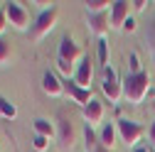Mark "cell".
Here are the masks:
<instances>
[{
	"label": "cell",
	"instance_id": "1",
	"mask_svg": "<svg viewBox=\"0 0 155 152\" xmlns=\"http://www.w3.org/2000/svg\"><path fill=\"white\" fill-rule=\"evenodd\" d=\"M150 93V76L148 71L140 74H126L123 79V101L128 106H140Z\"/></svg>",
	"mask_w": 155,
	"mask_h": 152
},
{
	"label": "cell",
	"instance_id": "2",
	"mask_svg": "<svg viewBox=\"0 0 155 152\" xmlns=\"http://www.w3.org/2000/svg\"><path fill=\"white\" fill-rule=\"evenodd\" d=\"M101 93L104 98H108V103L118 106L123 101V81L118 79V71H116L111 64L101 71Z\"/></svg>",
	"mask_w": 155,
	"mask_h": 152
},
{
	"label": "cell",
	"instance_id": "3",
	"mask_svg": "<svg viewBox=\"0 0 155 152\" xmlns=\"http://www.w3.org/2000/svg\"><path fill=\"white\" fill-rule=\"evenodd\" d=\"M116 130H118V140L126 147H133V150L138 147V142L145 135V128L140 123L130 120V118H118V120H116Z\"/></svg>",
	"mask_w": 155,
	"mask_h": 152
},
{
	"label": "cell",
	"instance_id": "4",
	"mask_svg": "<svg viewBox=\"0 0 155 152\" xmlns=\"http://www.w3.org/2000/svg\"><path fill=\"white\" fill-rule=\"evenodd\" d=\"M57 142H59V150L62 152H71L74 150V142H76V130L71 125V120L59 113L57 116Z\"/></svg>",
	"mask_w": 155,
	"mask_h": 152
},
{
	"label": "cell",
	"instance_id": "5",
	"mask_svg": "<svg viewBox=\"0 0 155 152\" xmlns=\"http://www.w3.org/2000/svg\"><path fill=\"white\" fill-rule=\"evenodd\" d=\"M57 59L76 69V66H79V62L84 59V56H81V47L76 44L69 34H64L62 40H59V54H57Z\"/></svg>",
	"mask_w": 155,
	"mask_h": 152
},
{
	"label": "cell",
	"instance_id": "6",
	"mask_svg": "<svg viewBox=\"0 0 155 152\" xmlns=\"http://www.w3.org/2000/svg\"><path fill=\"white\" fill-rule=\"evenodd\" d=\"M54 22H57V8H49V10H42L37 15V20L32 25V40L40 42L54 30Z\"/></svg>",
	"mask_w": 155,
	"mask_h": 152
},
{
	"label": "cell",
	"instance_id": "7",
	"mask_svg": "<svg viewBox=\"0 0 155 152\" xmlns=\"http://www.w3.org/2000/svg\"><path fill=\"white\" fill-rule=\"evenodd\" d=\"M81 116H84L86 125H91V128H101V125H104V118H106V106H104V101L91 98V101L81 108Z\"/></svg>",
	"mask_w": 155,
	"mask_h": 152
},
{
	"label": "cell",
	"instance_id": "8",
	"mask_svg": "<svg viewBox=\"0 0 155 152\" xmlns=\"http://www.w3.org/2000/svg\"><path fill=\"white\" fill-rule=\"evenodd\" d=\"M5 15H8V22L15 30H20V32H25L27 27H32L30 25V12L20 3H5Z\"/></svg>",
	"mask_w": 155,
	"mask_h": 152
},
{
	"label": "cell",
	"instance_id": "9",
	"mask_svg": "<svg viewBox=\"0 0 155 152\" xmlns=\"http://www.w3.org/2000/svg\"><path fill=\"white\" fill-rule=\"evenodd\" d=\"M62 86H64V93H67V96H69L74 103H79L81 108L94 98V96H91V88H81L74 79H62Z\"/></svg>",
	"mask_w": 155,
	"mask_h": 152
},
{
	"label": "cell",
	"instance_id": "10",
	"mask_svg": "<svg viewBox=\"0 0 155 152\" xmlns=\"http://www.w3.org/2000/svg\"><path fill=\"white\" fill-rule=\"evenodd\" d=\"M128 17H130V3H126V0H116V3H111L108 20H111V27L113 30H123V25H126Z\"/></svg>",
	"mask_w": 155,
	"mask_h": 152
},
{
	"label": "cell",
	"instance_id": "11",
	"mask_svg": "<svg viewBox=\"0 0 155 152\" xmlns=\"http://www.w3.org/2000/svg\"><path fill=\"white\" fill-rule=\"evenodd\" d=\"M86 25L89 32L96 37V40H104L111 30V20H108V12H99V15H86Z\"/></svg>",
	"mask_w": 155,
	"mask_h": 152
},
{
	"label": "cell",
	"instance_id": "12",
	"mask_svg": "<svg viewBox=\"0 0 155 152\" xmlns=\"http://www.w3.org/2000/svg\"><path fill=\"white\" fill-rule=\"evenodd\" d=\"M74 81L81 88H91V84H94V62L89 59V56H84V59L79 62V66H76V71H74Z\"/></svg>",
	"mask_w": 155,
	"mask_h": 152
},
{
	"label": "cell",
	"instance_id": "13",
	"mask_svg": "<svg viewBox=\"0 0 155 152\" xmlns=\"http://www.w3.org/2000/svg\"><path fill=\"white\" fill-rule=\"evenodd\" d=\"M42 91L47 93L49 98H59V96H64L62 79H59L54 71H45V74H42Z\"/></svg>",
	"mask_w": 155,
	"mask_h": 152
},
{
	"label": "cell",
	"instance_id": "14",
	"mask_svg": "<svg viewBox=\"0 0 155 152\" xmlns=\"http://www.w3.org/2000/svg\"><path fill=\"white\" fill-rule=\"evenodd\" d=\"M116 140H118V130H116V123H104L101 130H99V142H101V147L113 150V147H116Z\"/></svg>",
	"mask_w": 155,
	"mask_h": 152
},
{
	"label": "cell",
	"instance_id": "15",
	"mask_svg": "<svg viewBox=\"0 0 155 152\" xmlns=\"http://www.w3.org/2000/svg\"><path fill=\"white\" fill-rule=\"evenodd\" d=\"M32 128H35V135H42V138H47V140L57 138V123H52V120H47V118H35Z\"/></svg>",
	"mask_w": 155,
	"mask_h": 152
},
{
	"label": "cell",
	"instance_id": "16",
	"mask_svg": "<svg viewBox=\"0 0 155 152\" xmlns=\"http://www.w3.org/2000/svg\"><path fill=\"white\" fill-rule=\"evenodd\" d=\"M96 56H99V64L106 69L111 64V49H108V40H96Z\"/></svg>",
	"mask_w": 155,
	"mask_h": 152
},
{
	"label": "cell",
	"instance_id": "17",
	"mask_svg": "<svg viewBox=\"0 0 155 152\" xmlns=\"http://www.w3.org/2000/svg\"><path fill=\"white\" fill-rule=\"evenodd\" d=\"M145 47H148V54H150V59L155 62V17L148 22L145 27Z\"/></svg>",
	"mask_w": 155,
	"mask_h": 152
},
{
	"label": "cell",
	"instance_id": "18",
	"mask_svg": "<svg viewBox=\"0 0 155 152\" xmlns=\"http://www.w3.org/2000/svg\"><path fill=\"white\" fill-rule=\"evenodd\" d=\"M0 118H5V120L17 118V108H15V103H10L5 96H0Z\"/></svg>",
	"mask_w": 155,
	"mask_h": 152
},
{
	"label": "cell",
	"instance_id": "19",
	"mask_svg": "<svg viewBox=\"0 0 155 152\" xmlns=\"http://www.w3.org/2000/svg\"><path fill=\"white\" fill-rule=\"evenodd\" d=\"M111 3L108 0H89L86 3V15H99V12H108Z\"/></svg>",
	"mask_w": 155,
	"mask_h": 152
},
{
	"label": "cell",
	"instance_id": "20",
	"mask_svg": "<svg viewBox=\"0 0 155 152\" xmlns=\"http://www.w3.org/2000/svg\"><path fill=\"white\" fill-rule=\"evenodd\" d=\"M84 140H86V152H94L96 147H101L99 135L94 132V128H91V125H84Z\"/></svg>",
	"mask_w": 155,
	"mask_h": 152
},
{
	"label": "cell",
	"instance_id": "21",
	"mask_svg": "<svg viewBox=\"0 0 155 152\" xmlns=\"http://www.w3.org/2000/svg\"><path fill=\"white\" fill-rule=\"evenodd\" d=\"M140 71H143V64H140L138 52H130L128 54V74H140Z\"/></svg>",
	"mask_w": 155,
	"mask_h": 152
},
{
	"label": "cell",
	"instance_id": "22",
	"mask_svg": "<svg viewBox=\"0 0 155 152\" xmlns=\"http://www.w3.org/2000/svg\"><path fill=\"white\" fill-rule=\"evenodd\" d=\"M10 54H12V47H10V42L5 40V37H0V66H3L5 62H10Z\"/></svg>",
	"mask_w": 155,
	"mask_h": 152
},
{
	"label": "cell",
	"instance_id": "23",
	"mask_svg": "<svg viewBox=\"0 0 155 152\" xmlns=\"http://www.w3.org/2000/svg\"><path fill=\"white\" fill-rule=\"evenodd\" d=\"M32 147H35L37 152H45V150L49 147V140L42 138V135H32Z\"/></svg>",
	"mask_w": 155,
	"mask_h": 152
},
{
	"label": "cell",
	"instance_id": "24",
	"mask_svg": "<svg viewBox=\"0 0 155 152\" xmlns=\"http://www.w3.org/2000/svg\"><path fill=\"white\" fill-rule=\"evenodd\" d=\"M135 30H138V25H135V17L130 15L128 20H126V25H123V32H128V34H133Z\"/></svg>",
	"mask_w": 155,
	"mask_h": 152
},
{
	"label": "cell",
	"instance_id": "25",
	"mask_svg": "<svg viewBox=\"0 0 155 152\" xmlns=\"http://www.w3.org/2000/svg\"><path fill=\"white\" fill-rule=\"evenodd\" d=\"M8 25L10 22H8V15H5V8H3V10H0V37H3V32L8 30Z\"/></svg>",
	"mask_w": 155,
	"mask_h": 152
},
{
	"label": "cell",
	"instance_id": "26",
	"mask_svg": "<svg viewBox=\"0 0 155 152\" xmlns=\"http://www.w3.org/2000/svg\"><path fill=\"white\" fill-rule=\"evenodd\" d=\"M148 142H150V147L155 150V120H153L150 128H148Z\"/></svg>",
	"mask_w": 155,
	"mask_h": 152
},
{
	"label": "cell",
	"instance_id": "27",
	"mask_svg": "<svg viewBox=\"0 0 155 152\" xmlns=\"http://www.w3.org/2000/svg\"><path fill=\"white\" fill-rule=\"evenodd\" d=\"M130 5H133V10H135V12H143L148 3H145V0H135V3H130Z\"/></svg>",
	"mask_w": 155,
	"mask_h": 152
},
{
	"label": "cell",
	"instance_id": "28",
	"mask_svg": "<svg viewBox=\"0 0 155 152\" xmlns=\"http://www.w3.org/2000/svg\"><path fill=\"white\" fill-rule=\"evenodd\" d=\"M133 152H150V150H148V147H145V145H138V147H135V150H133Z\"/></svg>",
	"mask_w": 155,
	"mask_h": 152
},
{
	"label": "cell",
	"instance_id": "29",
	"mask_svg": "<svg viewBox=\"0 0 155 152\" xmlns=\"http://www.w3.org/2000/svg\"><path fill=\"white\" fill-rule=\"evenodd\" d=\"M94 152H111V150H106V147H96Z\"/></svg>",
	"mask_w": 155,
	"mask_h": 152
},
{
	"label": "cell",
	"instance_id": "30",
	"mask_svg": "<svg viewBox=\"0 0 155 152\" xmlns=\"http://www.w3.org/2000/svg\"><path fill=\"white\" fill-rule=\"evenodd\" d=\"M153 98H155V91H153Z\"/></svg>",
	"mask_w": 155,
	"mask_h": 152
},
{
	"label": "cell",
	"instance_id": "31",
	"mask_svg": "<svg viewBox=\"0 0 155 152\" xmlns=\"http://www.w3.org/2000/svg\"><path fill=\"white\" fill-rule=\"evenodd\" d=\"M0 5H3V3H0ZM0 10H3V8H0Z\"/></svg>",
	"mask_w": 155,
	"mask_h": 152
},
{
	"label": "cell",
	"instance_id": "32",
	"mask_svg": "<svg viewBox=\"0 0 155 152\" xmlns=\"http://www.w3.org/2000/svg\"><path fill=\"white\" fill-rule=\"evenodd\" d=\"M150 152H155V150H150Z\"/></svg>",
	"mask_w": 155,
	"mask_h": 152
}]
</instances>
